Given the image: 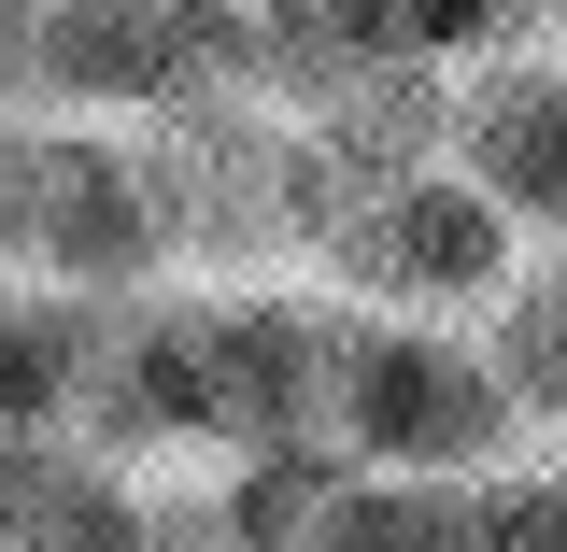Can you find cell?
Here are the masks:
<instances>
[{
	"instance_id": "15",
	"label": "cell",
	"mask_w": 567,
	"mask_h": 552,
	"mask_svg": "<svg viewBox=\"0 0 567 552\" xmlns=\"http://www.w3.org/2000/svg\"><path fill=\"white\" fill-rule=\"evenodd\" d=\"M554 43H567V29H554Z\"/></svg>"
},
{
	"instance_id": "6",
	"label": "cell",
	"mask_w": 567,
	"mask_h": 552,
	"mask_svg": "<svg viewBox=\"0 0 567 552\" xmlns=\"http://www.w3.org/2000/svg\"><path fill=\"white\" fill-rule=\"evenodd\" d=\"M327 368H341V298L327 283H213V454L256 439H327Z\"/></svg>"
},
{
	"instance_id": "1",
	"label": "cell",
	"mask_w": 567,
	"mask_h": 552,
	"mask_svg": "<svg viewBox=\"0 0 567 552\" xmlns=\"http://www.w3.org/2000/svg\"><path fill=\"white\" fill-rule=\"evenodd\" d=\"M128 142H142V185H156V227H171V270H213V283L312 270V156H298L284 100L213 85V100L142 114Z\"/></svg>"
},
{
	"instance_id": "5",
	"label": "cell",
	"mask_w": 567,
	"mask_h": 552,
	"mask_svg": "<svg viewBox=\"0 0 567 552\" xmlns=\"http://www.w3.org/2000/svg\"><path fill=\"white\" fill-rule=\"evenodd\" d=\"M440 170L483 185L511 241H567V43L440 71Z\"/></svg>"
},
{
	"instance_id": "7",
	"label": "cell",
	"mask_w": 567,
	"mask_h": 552,
	"mask_svg": "<svg viewBox=\"0 0 567 552\" xmlns=\"http://www.w3.org/2000/svg\"><path fill=\"white\" fill-rule=\"evenodd\" d=\"M29 270L71 283V298H142L171 270V227H156V185H142V142L71 114L43 128V199H29Z\"/></svg>"
},
{
	"instance_id": "3",
	"label": "cell",
	"mask_w": 567,
	"mask_h": 552,
	"mask_svg": "<svg viewBox=\"0 0 567 552\" xmlns=\"http://www.w3.org/2000/svg\"><path fill=\"white\" fill-rule=\"evenodd\" d=\"M511 256H525V241L496 227V199L425 156V170H398V185H369V199L327 212L312 283L354 298V312H440V326H468L496 283H511Z\"/></svg>"
},
{
	"instance_id": "8",
	"label": "cell",
	"mask_w": 567,
	"mask_h": 552,
	"mask_svg": "<svg viewBox=\"0 0 567 552\" xmlns=\"http://www.w3.org/2000/svg\"><path fill=\"white\" fill-rule=\"evenodd\" d=\"M100 312H114V298H71V283H43V270H0V439H71Z\"/></svg>"
},
{
	"instance_id": "13",
	"label": "cell",
	"mask_w": 567,
	"mask_h": 552,
	"mask_svg": "<svg viewBox=\"0 0 567 552\" xmlns=\"http://www.w3.org/2000/svg\"><path fill=\"white\" fill-rule=\"evenodd\" d=\"M29 199H43V128L29 100H0V270H29Z\"/></svg>"
},
{
	"instance_id": "14",
	"label": "cell",
	"mask_w": 567,
	"mask_h": 552,
	"mask_svg": "<svg viewBox=\"0 0 567 552\" xmlns=\"http://www.w3.org/2000/svg\"><path fill=\"white\" fill-rule=\"evenodd\" d=\"M29 29H43V0H0V100H29Z\"/></svg>"
},
{
	"instance_id": "12",
	"label": "cell",
	"mask_w": 567,
	"mask_h": 552,
	"mask_svg": "<svg viewBox=\"0 0 567 552\" xmlns=\"http://www.w3.org/2000/svg\"><path fill=\"white\" fill-rule=\"evenodd\" d=\"M398 43L425 71H468V58H511V43H554L539 0H398Z\"/></svg>"
},
{
	"instance_id": "9",
	"label": "cell",
	"mask_w": 567,
	"mask_h": 552,
	"mask_svg": "<svg viewBox=\"0 0 567 552\" xmlns=\"http://www.w3.org/2000/svg\"><path fill=\"white\" fill-rule=\"evenodd\" d=\"M369 58H412L398 43V0H241V71H256V100H312V85H341Z\"/></svg>"
},
{
	"instance_id": "4",
	"label": "cell",
	"mask_w": 567,
	"mask_h": 552,
	"mask_svg": "<svg viewBox=\"0 0 567 552\" xmlns=\"http://www.w3.org/2000/svg\"><path fill=\"white\" fill-rule=\"evenodd\" d=\"M213 85H256L241 0H43V29H29V100L100 114V128H142Z\"/></svg>"
},
{
	"instance_id": "10",
	"label": "cell",
	"mask_w": 567,
	"mask_h": 552,
	"mask_svg": "<svg viewBox=\"0 0 567 552\" xmlns=\"http://www.w3.org/2000/svg\"><path fill=\"white\" fill-rule=\"evenodd\" d=\"M468 341L496 354L525 439H554V425H567V241H525V256H511V283L468 312Z\"/></svg>"
},
{
	"instance_id": "11",
	"label": "cell",
	"mask_w": 567,
	"mask_h": 552,
	"mask_svg": "<svg viewBox=\"0 0 567 552\" xmlns=\"http://www.w3.org/2000/svg\"><path fill=\"white\" fill-rule=\"evenodd\" d=\"M298 552H483V539H468V482L354 468V454H341V482H327V510H312Z\"/></svg>"
},
{
	"instance_id": "2",
	"label": "cell",
	"mask_w": 567,
	"mask_h": 552,
	"mask_svg": "<svg viewBox=\"0 0 567 552\" xmlns=\"http://www.w3.org/2000/svg\"><path fill=\"white\" fill-rule=\"evenodd\" d=\"M327 439L354 468H425V482H483L496 454H525V412L496 383V354L440 312H354L341 298V368H327Z\"/></svg>"
}]
</instances>
